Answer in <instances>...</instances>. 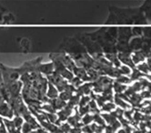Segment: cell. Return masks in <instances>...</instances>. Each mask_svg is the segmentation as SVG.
Returning a JSON list of instances; mask_svg holds the SVG:
<instances>
[{"mask_svg": "<svg viewBox=\"0 0 151 133\" xmlns=\"http://www.w3.org/2000/svg\"><path fill=\"white\" fill-rule=\"evenodd\" d=\"M0 116L6 117L8 119L13 117V108L10 107L6 102L0 103Z\"/></svg>", "mask_w": 151, "mask_h": 133, "instance_id": "6da1fadb", "label": "cell"}, {"mask_svg": "<svg viewBox=\"0 0 151 133\" xmlns=\"http://www.w3.org/2000/svg\"><path fill=\"white\" fill-rule=\"evenodd\" d=\"M6 126H5V123H4V120L0 118V132H6Z\"/></svg>", "mask_w": 151, "mask_h": 133, "instance_id": "7a4b0ae2", "label": "cell"}]
</instances>
